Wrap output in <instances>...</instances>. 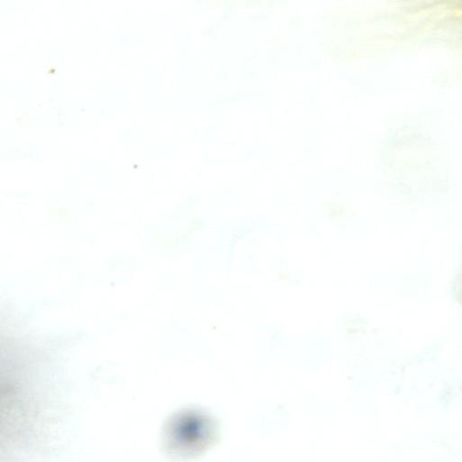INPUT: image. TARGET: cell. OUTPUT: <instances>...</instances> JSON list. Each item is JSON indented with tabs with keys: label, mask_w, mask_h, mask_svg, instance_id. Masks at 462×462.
I'll list each match as a JSON object with an SVG mask.
<instances>
[{
	"label": "cell",
	"mask_w": 462,
	"mask_h": 462,
	"mask_svg": "<svg viewBox=\"0 0 462 462\" xmlns=\"http://www.w3.org/2000/svg\"><path fill=\"white\" fill-rule=\"evenodd\" d=\"M456 291H457V300L462 304V273L460 274L459 278L457 279Z\"/></svg>",
	"instance_id": "cell-1"
}]
</instances>
